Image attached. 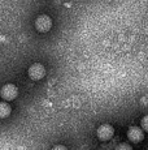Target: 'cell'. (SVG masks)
I'll return each mask as SVG.
<instances>
[{
	"label": "cell",
	"mask_w": 148,
	"mask_h": 150,
	"mask_svg": "<svg viewBox=\"0 0 148 150\" xmlns=\"http://www.w3.org/2000/svg\"><path fill=\"white\" fill-rule=\"evenodd\" d=\"M52 28V20L47 14H40L35 20V29L39 33H47Z\"/></svg>",
	"instance_id": "obj_1"
},
{
	"label": "cell",
	"mask_w": 148,
	"mask_h": 150,
	"mask_svg": "<svg viewBox=\"0 0 148 150\" xmlns=\"http://www.w3.org/2000/svg\"><path fill=\"white\" fill-rule=\"evenodd\" d=\"M27 73H29V77L31 80L38 81V80H42L45 76V68L40 63H34V64H31L29 67Z\"/></svg>",
	"instance_id": "obj_2"
},
{
	"label": "cell",
	"mask_w": 148,
	"mask_h": 150,
	"mask_svg": "<svg viewBox=\"0 0 148 150\" xmlns=\"http://www.w3.org/2000/svg\"><path fill=\"white\" fill-rule=\"evenodd\" d=\"M113 133H114V129L110 124H101L100 127L96 131V134L100 138L101 141H108L113 137Z\"/></svg>",
	"instance_id": "obj_3"
},
{
	"label": "cell",
	"mask_w": 148,
	"mask_h": 150,
	"mask_svg": "<svg viewBox=\"0 0 148 150\" xmlns=\"http://www.w3.org/2000/svg\"><path fill=\"white\" fill-rule=\"evenodd\" d=\"M17 94H18V90H17V88L13 83H7V85H4L1 88V97L5 100L15 99L17 97Z\"/></svg>",
	"instance_id": "obj_4"
},
{
	"label": "cell",
	"mask_w": 148,
	"mask_h": 150,
	"mask_svg": "<svg viewBox=\"0 0 148 150\" xmlns=\"http://www.w3.org/2000/svg\"><path fill=\"white\" fill-rule=\"evenodd\" d=\"M143 131L144 129L139 128V127H131V128H129V131H127V137H129V140L133 141V142H140L144 137Z\"/></svg>",
	"instance_id": "obj_5"
},
{
	"label": "cell",
	"mask_w": 148,
	"mask_h": 150,
	"mask_svg": "<svg viewBox=\"0 0 148 150\" xmlns=\"http://www.w3.org/2000/svg\"><path fill=\"white\" fill-rule=\"evenodd\" d=\"M10 106L7 102H1L0 103V116L1 117H7L10 114Z\"/></svg>",
	"instance_id": "obj_6"
},
{
	"label": "cell",
	"mask_w": 148,
	"mask_h": 150,
	"mask_svg": "<svg viewBox=\"0 0 148 150\" xmlns=\"http://www.w3.org/2000/svg\"><path fill=\"white\" fill-rule=\"evenodd\" d=\"M142 128L146 132H148V115L143 116V119H142Z\"/></svg>",
	"instance_id": "obj_7"
},
{
	"label": "cell",
	"mask_w": 148,
	"mask_h": 150,
	"mask_svg": "<svg viewBox=\"0 0 148 150\" xmlns=\"http://www.w3.org/2000/svg\"><path fill=\"white\" fill-rule=\"evenodd\" d=\"M117 149H131V146H129V145H126V144H124V145H119Z\"/></svg>",
	"instance_id": "obj_8"
},
{
	"label": "cell",
	"mask_w": 148,
	"mask_h": 150,
	"mask_svg": "<svg viewBox=\"0 0 148 150\" xmlns=\"http://www.w3.org/2000/svg\"><path fill=\"white\" fill-rule=\"evenodd\" d=\"M55 149H65V146H55Z\"/></svg>",
	"instance_id": "obj_9"
}]
</instances>
